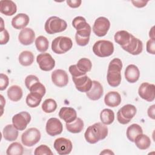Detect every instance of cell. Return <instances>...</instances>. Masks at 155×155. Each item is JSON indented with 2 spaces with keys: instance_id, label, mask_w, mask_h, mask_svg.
Masks as SVG:
<instances>
[{
  "instance_id": "cell-23",
  "label": "cell",
  "mask_w": 155,
  "mask_h": 155,
  "mask_svg": "<svg viewBox=\"0 0 155 155\" xmlns=\"http://www.w3.org/2000/svg\"><path fill=\"white\" fill-rule=\"evenodd\" d=\"M17 7L16 4L11 0L0 1V12L6 16H12L16 13Z\"/></svg>"
},
{
  "instance_id": "cell-45",
  "label": "cell",
  "mask_w": 155,
  "mask_h": 155,
  "mask_svg": "<svg viewBox=\"0 0 155 155\" xmlns=\"http://www.w3.org/2000/svg\"><path fill=\"white\" fill-rule=\"evenodd\" d=\"M147 51L148 53L154 54H155V40L150 39H149L146 45Z\"/></svg>"
},
{
  "instance_id": "cell-13",
  "label": "cell",
  "mask_w": 155,
  "mask_h": 155,
  "mask_svg": "<svg viewBox=\"0 0 155 155\" xmlns=\"http://www.w3.org/2000/svg\"><path fill=\"white\" fill-rule=\"evenodd\" d=\"M45 130L47 133L51 136L60 134L63 131L62 124L58 118L51 117L46 123Z\"/></svg>"
},
{
  "instance_id": "cell-20",
  "label": "cell",
  "mask_w": 155,
  "mask_h": 155,
  "mask_svg": "<svg viewBox=\"0 0 155 155\" xmlns=\"http://www.w3.org/2000/svg\"><path fill=\"white\" fill-rule=\"evenodd\" d=\"M29 16L25 13H19L13 18L12 20V27L17 30L23 29L28 24Z\"/></svg>"
},
{
  "instance_id": "cell-44",
  "label": "cell",
  "mask_w": 155,
  "mask_h": 155,
  "mask_svg": "<svg viewBox=\"0 0 155 155\" xmlns=\"http://www.w3.org/2000/svg\"><path fill=\"white\" fill-rule=\"evenodd\" d=\"M0 38H1V39H0L1 45L6 44L8 42L10 39V36L8 31L6 29L4 28L3 30L1 31Z\"/></svg>"
},
{
  "instance_id": "cell-2",
  "label": "cell",
  "mask_w": 155,
  "mask_h": 155,
  "mask_svg": "<svg viewBox=\"0 0 155 155\" xmlns=\"http://www.w3.org/2000/svg\"><path fill=\"white\" fill-rule=\"evenodd\" d=\"M122 68V61L119 58L111 60L108 65L107 80V82L112 87L119 86L121 82V70Z\"/></svg>"
},
{
  "instance_id": "cell-38",
  "label": "cell",
  "mask_w": 155,
  "mask_h": 155,
  "mask_svg": "<svg viewBox=\"0 0 155 155\" xmlns=\"http://www.w3.org/2000/svg\"><path fill=\"white\" fill-rule=\"evenodd\" d=\"M89 24L86 21V19L82 16H77L75 17L72 21L73 27L77 30L83 29L87 27Z\"/></svg>"
},
{
  "instance_id": "cell-15",
  "label": "cell",
  "mask_w": 155,
  "mask_h": 155,
  "mask_svg": "<svg viewBox=\"0 0 155 155\" xmlns=\"http://www.w3.org/2000/svg\"><path fill=\"white\" fill-rule=\"evenodd\" d=\"M122 48L131 54L138 55L142 51L143 44L140 39L133 35L129 42Z\"/></svg>"
},
{
  "instance_id": "cell-47",
  "label": "cell",
  "mask_w": 155,
  "mask_h": 155,
  "mask_svg": "<svg viewBox=\"0 0 155 155\" xmlns=\"http://www.w3.org/2000/svg\"><path fill=\"white\" fill-rule=\"evenodd\" d=\"M148 1H131L132 4L134 7H136L137 8H142L145 7L147 4L148 3Z\"/></svg>"
},
{
  "instance_id": "cell-51",
  "label": "cell",
  "mask_w": 155,
  "mask_h": 155,
  "mask_svg": "<svg viewBox=\"0 0 155 155\" xmlns=\"http://www.w3.org/2000/svg\"><path fill=\"white\" fill-rule=\"evenodd\" d=\"M0 96H1V107H2V113H1V115L2 114V112H3V107H4V104H2V103H4V104H5V101L4 100V97H3V96L2 95V94H1L0 95Z\"/></svg>"
},
{
  "instance_id": "cell-21",
  "label": "cell",
  "mask_w": 155,
  "mask_h": 155,
  "mask_svg": "<svg viewBox=\"0 0 155 155\" xmlns=\"http://www.w3.org/2000/svg\"><path fill=\"white\" fill-rule=\"evenodd\" d=\"M140 71L138 67L134 65H128L125 70V78L130 83H135L139 80Z\"/></svg>"
},
{
  "instance_id": "cell-37",
  "label": "cell",
  "mask_w": 155,
  "mask_h": 155,
  "mask_svg": "<svg viewBox=\"0 0 155 155\" xmlns=\"http://www.w3.org/2000/svg\"><path fill=\"white\" fill-rule=\"evenodd\" d=\"M57 108V103L53 99H45L42 105V110L46 113H51L54 112Z\"/></svg>"
},
{
  "instance_id": "cell-17",
  "label": "cell",
  "mask_w": 155,
  "mask_h": 155,
  "mask_svg": "<svg viewBox=\"0 0 155 155\" xmlns=\"http://www.w3.org/2000/svg\"><path fill=\"white\" fill-rule=\"evenodd\" d=\"M91 31V28L90 25L83 29L77 30L75 35V39L77 44L80 46L87 45L90 41Z\"/></svg>"
},
{
  "instance_id": "cell-26",
  "label": "cell",
  "mask_w": 155,
  "mask_h": 155,
  "mask_svg": "<svg viewBox=\"0 0 155 155\" xmlns=\"http://www.w3.org/2000/svg\"><path fill=\"white\" fill-rule=\"evenodd\" d=\"M18 130L13 124H8L3 129L2 135L4 138L8 141H14L18 136Z\"/></svg>"
},
{
  "instance_id": "cell-35",
  "label": "cell",
  "mask_w": 155,
  "mask_h": 155,
  "mask_svg": "<svg viewBox=\"0 0 155 155\" xmlns=\"http://www.w3.org/2000/svg\"><path fill=\"white\" fill-rule=\"evenodd\" d=\"M23 152L24 148L19 142H13L11 143L6 151L7 155H22Z\"/></svg>"
},
{
  "instance_id": "cell-50",
  "label": "cell",
  "mask_w": 155,
  "mask_h": 155,
  "mask_svg": "<svg viewBox=\"0 0 155 155\" xmlns=\"http://www.w3.org/2000/svg\"><path fill=\"white\" fill-rule=\"evenodd\" d=\"M149 36L152 39H154V27H153L151 29V30L149 32Z\"/></svg>"
},
{
  "instance_id": "cell-39",
  "label": "cell",
  "mask_w": 155,
  "mask_h": 155,
  "mask_svg": "<svg viewBox=\"0 0 155 155\" xmlns=\"http://www.w3.org/2000/svg\"><path fill=\"white\" fill-rule=\"evenodd\" d=\"M28 90L31 93L39 94L42 97H44L46 92V89L45 88V86L42 84H41L40 82H38L34 84L32 86L30 87V88Z\"/></svg>"
},
{
  "instance_id": "cell-24",
  "label": "cell",
  "mask_w": 155,
  "mask_h": 155,
  "mask_svg": "<svg viewBox=\"0 0 155 155\" xmlns=\"http://www.w3.org/2000/svg\"><path fill=\"white\" fill-rule=\"evenodd\" d=\"M104 102L108 107H117L121 102V96L117 91H110L105 94L104 97Z\"/></svg>"
},
{
  "instance_id": "cell-12",
  "label": "cell",
  "mask_w": 155,
  "mask_h": 155,
  "mask_svg": "<svg viewBox=\"0 0 155 155\" xmlns=\"http://www.w3.org/2000/svg\"><path fill=\"white\" fill-rule=\"evenodd\" d=\"M138 94L142 99L147 102H152L155 98V85L153 84L143 82L138 89Z\"/></svg>"
},
{
  "instance_id": "cell-42",
  "label": "cell",
  "mask_w": 155,
  "mask_h": 155,
  "mask_svg": "<svg viewBox=\"0 0 155 155\" xmlns=\"http://www.w3.org/2000/svg\"><path fill=\"white\" fill-rule=\"evenodd\" d=\"M9 84V79L8 76L4 74H0V90L2 91L6 89Z\"/></svg>"
},
{
  "instance_id": "cell-25",
  "label": "cell",
  "mask_w": 155,
  "mask_h": 155,
  "mask_svg": "<svg viewBox=\"0 0 155 155\" xmlns=\"http://www.w3.org/2000/svg\"><path fill=\"white\" fill-rule=\"evenodd\" d=\"M133 35L125 30H120L117 31L114 36V41L121 47L126 45L131 39Z\"/></svg>"
},
{
  "instance_id": "cell-22",
  "label": "cell",
  "mask_w": 155,
  "mask_h": 155,
  "mask_svg": "<svg viewBox=\"0 0 155 155\" xmlns=\"http://www.w3.org/2000/svg\"><path fill=\"white\" fill-rule=\"evenodd\" d=\"M59 117L66 123H70L77 118L76 110L71 107H62L59 112Z\"/></svg>"
},
{
  "instance_id": "cell-3",
  "label": "cell",
  "mask_w": 155,
  "mask_h": 155,
  "mask_svg": "<svg viewBox=\"0 0 155 155\" xmlns=\"http://www.w3.org/2000/svg\"><path fill=\"white\" fill-rule=\"evenodd\" d=\"M67 27V24L66 21L55 16L50 17L46 21L44 25L45 31L50 35L62 32L65 30Z\"/></svg>"
},
{
  "instance_id": "cell-19",
  "label": "cell",
  "mask_w": 155,
  "mask_h": 155,
  "mask_svg": "<svg viewBox=\"0 0 155 155\" xmlns=\"http://www.w3.org/2000/svg\"><path fill=\"white\" fill-rule=\"evenodd\" d=\"M104 94V89L101 83L97 81H92V86L90 90L86 93L87 96L92 101L99 99Z\"/></svg>"
},
{
  "instance_id": "cell-36",
  "label": "cell",
  "mask_w": 155,
  "mask_h": 155,
  "mask_svg": "<svg viewBox=\"0 0 155 155\" xmlns=\"http://www.w3.org/2000/svg\"><path fill=\"white\" fill-rule=\"evenodd\" d=\"M76 66L84 74H86L87 72L91 70L92 67V63L89 59L84 58L80 59L78 61Z\"/></svg>"
},
{
  "instance_id": "cell-32",
  "label": "cell",
  "mask_w": 155,
  "mask_h": 155,
  "mask_svg": "<svg viewBox=\"0 0 155 155\" xmlns=\"http://www.w3.org/2000/svg\"><path fill=\"white\" fill-rule=\"evenodd\" d=\"M100 119L104 124L107 125L112 124L114 120V113L109 108H105L100 113Z\"/></svg>"
},
{
  "instance_id": "cell-16",
  "label": "cell",
  "mask_w": 155,
  "mask_h": 155,
  "mask_svg": "<svg viewBox=\"0 0 155 155\" xmlns=\"http://www.w3.org/2000/svg\"><path fill=\"white\" fill-rule=\"evenodd\" d=\"M51 80L56 86L58 87H64L68 84V76L65 70L56 69L51 73Z\"/></svg>"
},
{
  "instance_id": "cell-41",
  "label": "cell",
  "mask_w": 155,
  "mask_h": 155,
  "mask_svg": "<svg viewBox=\"0 0 155 155\" xmlns=\"http://www.w3.org/2000/svg\"><path fill=\"white\" fill-rule=\"evenodd\" d=\"M38 82H39L38 78L33 74L27 76L25 79V85L28 90L30 88L31 86H32L34 84Z\"/></svg>"
},
{
  "instance_id": "cell-28",
  "label": "cell",
  "mask_w": 155,
  "mask_h": 155,
  "mask_svg": "<svg viewBox=\"0 0 155 155\" xmlns=\"http://www.w3.org/2000/svg\"><path fill=\"white\" fill-rule=\"evenodd\" d=\"M136 146L140 150H147L151 145L150 137L143 133L137 135L134 141Z\"/></svg>"
},
{
  "instance_id": "cell-48",
  "label": "cell",
  "mask_w": 155,
  "mask_h": 155,
  "mask_svg": "<svg viewBox=\"0 0 155 155\" xmlns=\"http://www.w3.org/2000/svg\"><path fill=\"white\" fill-rule=\"evenodd\" d=\"M154 107H155L154 105H153L150 106L148 108V111H147V113H148V116L150 118L153 119H154Z\"/></svg>"
},
{
  "instance_id": "cell-7",
  "label": "cell",
  "mask_w": 155,
  "mask_h": 155,
  "mask_svg": "<svg viewBox=\"0 0 155 155\" xmlns=\"http://www.w3.org/2000/svg\"><path fill=\"white\" fill-rule=\"evenodd\" d=\"M41 137V132L38 129L36 128H30L22 133L21 141L24 145L31 147L40 140Z\"/></svg>"
},
{
  "instance_id": "cell-31",
  "label": "cell",
  "mask_w": 155,
  "mask_h": 155,
  "mask_svg": "<svg viewBox=\"0 0 155 155\" xmlns=\"http://www.w3.org/2000/svg\"><path fill=\"white\" fill-rule=\"evenodd\" d=\"M20 64L23 66H29L32 64L34 61V55L30 51H23L19 55L18 58Z\"/></svg>"
},
{
  "instance_id": "cell-4",
  "label": "cell",
  "mask_w": 155,
  "mask_h": 155,
  "mask_svg": "<svg viewBox=\"0 0 155 155\" xmlns=\"http://www.w3.org/2000/svg\"><path fill=\"white\" fill-rule=\"evenodd\" d=\"M92 48L94 54L100 58L110 56L114 52L113 42L107 40L97 41L94 43Z\"/></svg>"
},
{
  "instance_id": "cell-1",
  "label": "cell",
  "mask_w": 155,
  "mask_h": 155,
  "mask_svg": "<svg viewBox=\"0 0 155 155\" xmlns=\"http://www.w3.org/2000/svg\"><path fill=\"white\" fill-rule=\"evenodd\" d=\"M108 133V130L106 125L97 122L87 128L84 137L87 142L94 144L101 140L104 139L107 136Z\"/></svg>"
},
{
  "instance_id": "cell-27",
  "label": "cell",
  "mask_w": 155,
  "mask_h": 155,
  "mask_svg": "<svg viewBox=\"0 0 155 155\" xmlns=\"http://www.w3.org/2000/svg\"><path fill=\"white\" fill-rule=\"evenodd\" d=\"M22 94L23 93L22 88L17 85H12L7 90V96L8 99L13 102L19 101L22 98Z\"/></svg>"
},
{
  "instance_id": "cell-43",
  "label": "cell",
  "mask_w": 155,
  "mask_h": 155,
  "mask_svg": "<svg viewBox=\"0 0 155 155\" xmlns=\"http://www.w3.org/2000/svg\"><path fill=\"white\" fill-rule=\"evenodd\" d=\"M68 70L72 77H79L83 75H85V74H84L78 69V68L76 66V64L70 65L69 67Z\"/></svg>"
},
{
  "instance_id": "cell-40",
  "label": "cell",
  "mask_w": 155,
  "mask_h": 155,
  "mask_svg": "<svg viewBox=\"0 0 155 155\" xmlns=\"http://www.w3.org/2000/svg\"><path fill=\"white\" fill-rule=\"evenodd\" d=\"M35 155H53V153L51 149L46 145H41L36 147L34 151Z\"/></svg>"
},
{
  "instance_id": "cell-49",
  "label": "cell",
  "mask_w": 155,
  "mask_h": 155,
  "mask_svg": "<svg viewBox=\"0 0 155 155\" xmlns=\"http://www.w3.org/2000/svg\"><path fill=\"white\" fill-rule=\"evenodd\" d=\"M100 154H114V153L111 150L107 149V150H104L103 151H102L100 153Z\"/></svg>"
},
{
  "instance_id": "cell-11",
  "label": "cell",
  "mask_w": 155,
  "mask_h": 155,
  "mask_svg": "<svg viewBox=\"0 0 155 155\" xmlns=\"http://www.w3.org/2000/svg\"><path fill=\"white\" fill-rule=\"evenodd\" d=\"M54 148L59 155H66L71 153L73 145L70 139L65 137L57 138L53 144Z\"/></svg>"
},
{
  "instance_id": "cell-9",
  "label": "cell",
  "mask_w": 155,
  "mask_h": 155,
  "mask_svg": "<svg viewBox=\"0 0 155 155\" xmlns=\"http://www.w3.org/2000/svg\"><path fill=\"white\" fill-rule=\"evenodd\" d=\"M36 61L41 70L48 71L53 70L55 66V61L51 55L48 53H43L38 54Z\"/></svg>"
},
{
  "instance_id": "cell-8",
  "label": "cell",
  "mask_w": 155,
  "mask_h": 155,
  "mask_svg": "<svg viewBox=\"0 0 155 155\" xmlns=\"http://www.w3.org/2000/svg\"><path fill=\"white\" fill-rule=\"evenodd\" d=\"M110 27V21L105 17L101 16L95 20L93 26V31L96 36L102 37L107 35Z\"/></svg>"
},
{
  "instance_id": "cell-33",
  "label": "cell",
  "mask_w": 155,
  "mask_h": 155,
  "mask_svg": "<svg viewBox=\"0 0 155 155\" xmlns=\"http://www.w3.org/2000/svg\"><path fill=\"white\" fill-rule=\"evenodd\" d=\"M42 99V97L39 94L35 93H30L26 97V104L31 108H35L38 107Z\"/></svg>"
},
{
  "instance_id": "cell-14",
  "label": "cell",
  "mask_w": 155,
  "mask_h": 155,
  "mask_svg": "<svg viewBox=\"0 0 155 155\" xmlns=\"http://www.w3.org/2000/svg\"><path fill=\"white\" fill-rule=\"evenodd\" d=\"M72 79L76 89L80 92L87 93L90 90L92 86V81L87 75L72 77Z\"/></svg>"
},
{
  "instance_id": "cell-30",
  "label": "cell",
  "mask_w": 155,
  "mask_h": 155,
  "mask_svg": "<svg viewBox=\"0 0 155 155\" xmlns=\"http://www.w3.org/2000/svg\"><path fill=\"white\" fill-rule=\"evenodd\" d=\"M142 133H143L142 127L137 124H133L127 128L126 136L129 140L134 142L136 137Z\"/></svg>"
},
{
  "instance_id": "cell-18",
  "label": "cell",
  "mask_w": 155,
  "mask_h": 155,
  "mask_svg": "<svg viewBox=\"0 0 155 155\" xmlns=\"http://www.w3.org/2000/svg\"><path fill=\"white\" fill-rule=\"evenodd\" d=\"M35 39V31L30 28H25L21 30L18 35L19 42L24 45L31 44Z\"/></svg>"
},
{
  "instance_id": "cell-10",
  "label": "cell",
  "mask_w": 155,
  "mask_h": 155,
  "mask_svg": "<svg viewBox=\"0 0 155 155\" xmlns=\"http://www.w3.org/2000/svg\"><path fill=\"white\" fill-rule=\"evenodd\" d=\"M31 120V116L27 111H21L12 117V123L19 131L24 130Z\"/></svg>"
},
{
  "instance_id": "cell-5",
  "label": "cell",
  "mask_w": 155,
  "mask_h": 155,
  "mask_svg": "<svg viewBox=\"0 0 155 155\" xmlns=\"http://www.w3.org/2000/svg\"><path fill=\"white\" fill-rule=\"evenodd\" d=\"M73 46L71 39L67 36H58L52 41L51 50L56 54H64L69 51Z\"/></svg>"
},
{
  "instance_id": "cell-6",
  "label": "cell",
  "mask_w": 155,
  "mask_h": 155,
  "mask_svg": "<svg viewBox=\"0 0 155 155\" xmlns=\"http://www.w3.org/2000/svg\"><path fill=\"white\" fill-rule=\"evenodd\" d=\"M136 113V108L131 104H127L121 107L117 113V121L123 125L128 124Z\"/></svg>"
},
{
  "instance_id": "cell-34",
  "label": "cell",
  "mask_w": 155,
  "mask_h": 155,
  "mask_svg": "<svg viewBox=\"0 0 155 155\" xmlns=\"http://www.w3.org/2000/svg\"><path fill=\"white\" fill-rule=\"evenodd\" d=\"M35 45L39 51L45 52L48 48L49 42L46 37L39 36L35 39Z\"/></svg>"
},
{
  "instance_id": "cell-46",
  "label": "cell",
  "mask_w": 155,
  "mask_h": 155,
  "mask_svg": "<svg viewBox=\"0 0 155 155\" xmlns=\"http://www.w3.org/2000/svg\"><path fill=\"white\" fill-rule=\"evenodd\" d=\"M82 3L81 0H68L67 1V4L71 8H78Z\"/></svg>"
},
{
  "instance_id": "cell-29",
  "label": "cell",
  "mask_w": 155,
  "mask_h": 155,
  "mask_svg": "<svg viewBox=\"0 0 155 155\" xmlns=\"http://www.w3.org/2000/svg\"><path fill=\"white\" fill-rule=\"evenodd\" d=\"M67 130L71 133H79L81 132L84 128V121L79 117H77L74 121L70 123H66Z\"/></svg>"
}]
</instances>
